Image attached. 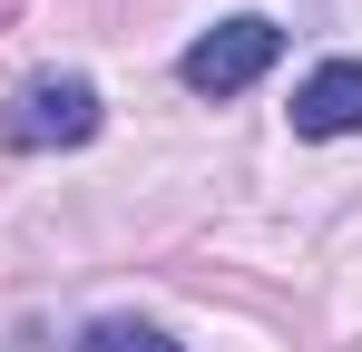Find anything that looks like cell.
Returning <instances> with one entry per match:
<instances>
[{
    "label": "cell",
    "instance_id": "1",
    "mask_svg": "<svg viewBox=\"0 0 362 352\" xmlns=\"http://www.w3.org/2000/svg\"><path fill=\"white\" fill-rule=\"evenodd\" d=\"M274 49H284V30L245 10V20H216V30L177 59V78L196 88V98H235V88H255V78L274 69Z\"/></svg>",
    "mask_w": 362,
    "mask_h": 352
},
{
    "label": "cell",
    "instance_id": "2",
    "mask_svg": "<svg viewBox=\"0 0 362 352\" xmlns=\"http://www.w3.org/2000/svg\"><path fill=\"white\" fill-rule=\"evenodd\" d=\"M0 137L10 147H88L98 137V88L88 78H30L0 117Z\"/></svg>",
    "mask_w": 362,
    "mask_h": 352
},
{
    "label": "cell",
    "instance_id": "3",
    "mask_svg": "<svg viewBox=\"0 0 362 352\" xmlns=\"http://www.w3.org/2000/svg\"><path fill=\"white\" fill-rule=\"evenodd\" d=\"M294 137H362V59H323L294 88Z\"/></svg>",
    "mask_w": 362,
    "mask_h": 352
},
{
    "label": "cell",
    "instance_id": "4",
    "mask_svg": "<svg viewBox=\"0 0 362 352\" xmlns=\"http://www.w3.org/2000/svg\"><path fill=\"white\" fill-rule=\"evenodd\" d=\"M78 352H186V343H167L157 323H88V333H78Z\"/></svg>",
    "mask_w": 362,
    "mask_h": 352
}]
</instances>
